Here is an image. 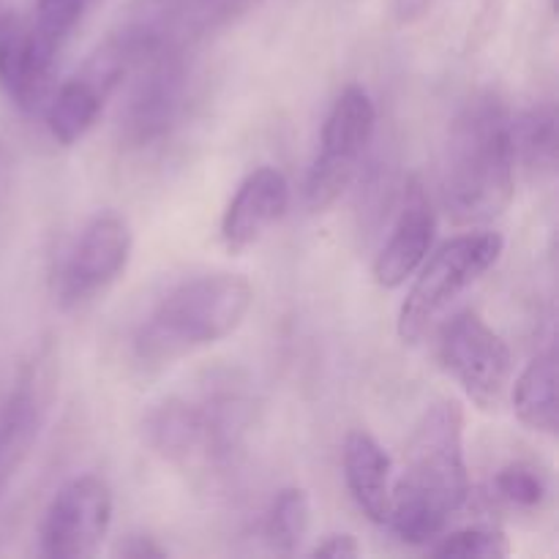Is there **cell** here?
Here are the masks:
<instances>
[{
    "label": "cell",
    "mask_w": 559,
    "mask_h": 559,
    "mask_svg": "<svg viewBox=\"0 0 559 559\" xmlns=\"http://www.w3.org/2000/svg\"><path fill=\"white\" fill-rule=\"evenodd\" d=\"M467 500L464 409L456 399H440L426 407L409 435L388 524L404 544H435Z\"/></svg>",
    "instance_id": "obj_1"
},
{
    "label": "cell",
    "mask_w": 559,
    "mask_h": 559,
    "mask_svg": "<svg viewBox=\"0 0 559 559\" xmlns=\"http://www.w3.org/2000/svg\"><path fill=\"white\" fill-rule=\"evenodd\" d=\"M442 205L456 224H486L516 194L513 118L497 93L469 98L448 129L440 178Z\"/></svg>",
    "instance_id": "obj_2"
},
{
    "label": "cell",
    "mask_w": 559,
    "mask_h": 559,
    "mask_svg": "<svg viewBox=\"0 0 559 559\" xmlns=\"http://www.w3.org/2000/svg\"><path fill=\"white\" fill-rule=\"evenodd\" d=\"M254 306V287L238 273H205L169 289L134 333V358L162 369L186 355L218 344L243 325Z\"/></svg>",
    "instance_id": "obj_3"
},
{
    "label": "cell",
    "mask_w": 559,
    "mask_h": 559,
    "mask_svg": "<svg viewBox=\"0 0 559 559\" xmlns=\"http://www.w3.org/2000/svg\"><path fill=\"white\" fill-rule=\"evenodd\" d=\"M506 240L500 233H464L442 243L424 265L418 267L413 289L399 311V336L404 344H415L431 322L467 293L475 282L486 276L500 262Z\"/></svg>",
    "instance_id": "obj_4"
},
{
    "label": "cell",
    "mask_w": 559,
    "mask_h": 559,
    "mask_svg": "<svg viewBox=\"0 0 559 559\" xmlns=\"http://www.w3.org/2000/svg\"><path fill=\"white\" fill-rule=\"evenodd\" d=\"M377 107L360 85L344 87L322 126L320 153L306 178V207L322 213L342 200L358 175L360 158L374 136Z\"/></svg>",
    "instance_id": "obj_5"
},
{
    "label": "cell",
    "mask_w": 559,
    "mask_h": 559,
    "mask_svg": "<svg viewBox=\"0 0 559 559\" xmlns=\"http://www.w3.org/2000/svg\"><path fill=\"white\" fill-rule=\"evenodd\" d=\"M440 360L475 407L497 409L506 402L513 380L511 347L478 311H459L442 328Z\"/></svg>",
    "instance_id": "obj_6"
},
{
    "label": "cell",
    "mask_w": 559,
    "mask_h": 559,
    "mask_svg": "<svg viewBox=\"0 0 559 559\" xmlns=\"http://www.w3.org/2000/svg\"><path fill=\"white\" fill-rule=\"evenodd\" d=\"M112 489L98 475L71 478L49 502L41 522V555L49 559L96 557L112 527Z\"/></svg>",
    "instance_id": "obj_7"
},
{
    "label": "cell",
    "mask_w": 559,
    "mask_h": 559,
    "mask_svg": "<svg viewBox=\"0 0 559 559\" xmlns=\"http://www.w3.org/2000/svg\"><path fill=\"white\" fill-rule=\"evenodd\" d=\"M58 393V353L52 344L22 371L9 402L0 409V497L31 456Z\"/></svg>",
    "instance_id": "obj_8"
},
{
    "label": "cell",
    "mask_w": 559,
    "mask_h": 559,
    "mask_svg": "<svg viewBox=\"0 0 559 559\" xmlns=\"http://www.w3.org/2000/svg\"><path fill=\"white\" fill-rule=\"evenodd\" d=\"M134 235L120 213H98L82 229L63 271L66 304H80L104 293L129 267Z\"/></svg>",
    "instance_id": "obj_9"
},
{
    "label": "cell",
    "mask_w": 559,
    "mask_h": 559,
    "mask_svg": "<svg viewBox=\"0 0 559 559\" xmlns=\"http://www.w3.org/2000/svg\"><path fill=\"white\" fill-rule=\"evenodd\" d=\"M293 191L282 169L260 167L243 178L222 216V240L227 251L243 254L260 243L289 211Z\"/></svg>",
    "instance_id": "obj_10"
},
{
    "label": "cell",
    "mask_w": 559,
    "mask_h": 559,
    "mask_svg": "<svg viewBox=\"0 0 559 559\" xmlns=\"http://www.w3.org/2000/svg\"><path fill=\"white\" fill-rule=\"evenodd\" d=\"M437 216L424 180L409 178L404 200L388 243L374 260V282L385 289H396L424 265L435 243Z\"/></svg>",
    "instance_id": "obj_11"
},
{
    "label": "cell",
    "mask_w": 559,
    "mask_h": 559,
    "mask_svg": "<svg viewBox=\"0 0 559 559\" xmlns=\"http://www.w3.org/2000/svg\"><path fill=\"white\" fill-rule=\"evenodd\" d=\"M142 431H145L147 445L162 459L189 462V459L205 453L213 440H218L222 424L211 413L183 402V399H167L145 415Z\"/></svg>",
    "instance_id": "obj_12"
},
{
    "label": "cell",
    "mask_w": 559,
    "mask_h": 559,
    "mask_svg": "<svg viewBox=\"0 0 559 559\" xmlns=\"http://www.w3.org/2000/svg\"><path fill=\"white\" fill-rule=\"evenodd\" d=\"M344 480L360 511L374 524H388L393 462L369 431H349L344 440Z\"/></svg>",
    "instance_id": "obj_13"
},
{
    "label": "cell",
    "mask_w": 559,
    "mask_h": 559,
    "mask_svg": "<svg viewBox=\"0 0 559 559\" xmlns=\"http://www.w3.org/2000/svg\"><path fill=\"white\" fill-rule=\"evenodd\" d=\"M52 69L41 63L31 38V22L0 14V87L22 109H36L47 93Z\"/></svg>",
    "instance_id": "obj_14"
},
{
    "label": "cell",
    "mask_w": 559,
    "mask_h": 559,
    "mask_svg": "<svg viewBox=\"0 0 559 559\" xmlns=\"http://www.w3.org/2000/svg\"><path fill=\"white\" fill-rule=\"evenodd\" d=\"M180 80L183 74L173 58L153 55L140 85L131 93L129 112H126V131L131 140L147 142L167 131L178 109Z\"/></svg>",
    "instance_id": "obj_15"
},
{
    "label": "cell",
    "mask_w": 559,
    "mask_h": 559,
    "mask_svg": "<svg viewBox=\"0 0 559 559\" xmlns=\"http://www.w3.org/2000/svg\"><path fill=\"white\" fill-rule=\"evenodd\" d=\"M513 413L527 429L538 435L557 437L559 429V393H557V353L538 355L519 374L513 385Z\"/></svg>",
    "instance_id": "obj_16"
},
{
    "label": "cell",
    "mask_w": 559,
    "mask_h": 559,
    "mask_svg": "<svg viewBox=\"0 0 559 559\" xmlns=\"http://www.w3.org/2000/svg\"><path fill=\"white\" fill-rule=\"evenodd\" d=\"M109 93L98 85L96 80L82 71V74L71 76L69 82L60 85L55 98L47 107V129L60 145L71 147L80 140H85L87 131L96 126L98 115H102L104 102Z\"/></svg>",
    "instance_id": "obj_17"
},
{
    "label": "cell",
    "mask_w": 559,
    "mask_h": 559,
    "mask_svg": "<svg viewBox=\"0 0 559 559\" xmlns=\"http://www.w3.org/2000/svg\"><path fill=\"white\" fill-rule=\"evenodd\" d=\"M557 109L555 104H538L513 120V151L516 162L538 178L557 169Z\"/></svg>",
    "instance_id": "obj_18"
},
{
    "label": "cell",
    "mask_w": 559,
    "mask_h": 559,
    "mask_svg": "<svg viewBox=\"0 0 559 559\" xmlns=\"http://www.w3.org/2000/svg\"><path fill=\"white\" fill-rule=\"evenodd\" d=\"M87 0H38L36 16L31 22V38L36 55L47 69H52L55 58L60 55L63 44L80 25L82 11Z\"/></svg>",
    "instance_id": "obj_19"
},
{
    "label": "cell",
    "mask_w": 559,
    "mask_h": 559,
    "mask_svg": "<svg viewBox=\"0 0 559 559\" xmlns=\"http://www.w3.org/2000/svg\"><path fill=\"white\" fill-rule=\"evenodd\" d=\"M311 527V502L309 495L298 486L282 489L273 500L271 511H267L265 535L267 544L278 551V555H295L304 546L306 535Z\"/></svg>",
    "instance_id": "obj_20"
},
{
    "label": "cell",
    "mask_w": 559,
    "mask_h": 559,
    "mask_svg": "<svg viewBox=\"0 0 559 559\" xmlns=\"http://www.w3.org/2000/svg\"><path fill=\"white\" fill-rule=\"evenodd\" d=\"M491 500L511 511H540L549 500V480L535 464L511 462L491 480Z\"/></svg>",
    "instance_id": "obj_21"
},
{
    "label": "cell",
    "mask_w": 559,
    "mask_h": 559,
    "mask_svg": "<svg viewBox=\"0 0 559 559\" xmlns=\"http://www.w3.org/2000/svg\"><path fill=\"white\" fill-rule=\"evenodd\" d=\"M429 551L431 557L506 559L511 555V544L497 527H464L456 533H442Z\"/></svg>",
    "instance_id": "obj_22"
},
{
    "label": "cell",
    "mask_w": 559,
    "mask_h": 559,
    "mask_svg": "<svg viewBox=\"0 0 559 559\" xmlns=\"http://www.w3.org/2000/svg\"><path fill=\"white\" fill-rule=\"evenodd\" d=\"M115 557L123 559H167V549L156 544L151 535H126L115 549Z\"/></svg>",
    "instance_id": "obj_23"
},
{
    "label": "cell",
    "mask_w": 559,
    "mask_h": 559,
    "mask_svg": "<svg viewBox=\"0 0 559 559\" xmlns=\"http://www.w3.org/2000/svg\"><path fill=\"white\" fill-rule=\"evenodd\" d=\"M311 557L355 559V557H360V546L349 533H333V535H328L322 544H317L314 549H311Z\"/></svg>",
    "instance_id": "obj_24"
},
{
    "label": "cell",
    "mask_w": 559,
    "mask_h": 559,
    "mask_svg": "<svg viewBox=\"0 0 559 559\" xmlns=\"http://www.w3.org/2000/svg\"><path fill=\"white\" fill-rule=\"evenodd\" d=\"M431 5V0H396V16L399 22H413L418 16L426 14V9Z\"/></svg>",
    "instance_id": "obj_25"
}]
</instances>
